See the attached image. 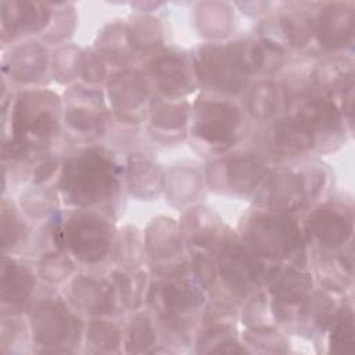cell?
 <instances>
[{
  "label": "cell",
  "mask_w": 355,
  "mask_h": 355,
  "mask_svg": "<svg viewBox=\"0 0 355 355\" xmlns=\"http://www.w3.org/2000/svg\"><path fill=\"white\" fill-rule=\"evenodd\" d=\"M247 118L233 98L202 92L190 104L187 135L198 151L216 158L232 151L243 139Z\"/></svg>",
  "instance_id": "5"
},
{
  "label": "cell",
  "mask_w": 355,
  "mask_h": 355,
  "mask_svg": "<svg viewBox=\"0 0 355 355\" xmlns=\"http://www.w3.org/2000/svg\"><path fill=\"white\" fill-rule=\"evenodd\" d=\"M241 96L245 115L252 121L269 123L286 112L290 92L284 83L263 78L251 82Z\"/></svg>",
  "instance_id": "24"
},
{
  "label": "cell",
  "mask_w": 355,
  "mask_h": 355,
  "mask_svg": "<svg viewBox=\"0 0 355 355\" xmlns=\"http://www.w3.org/2000/svg\"><path fill=\"white\" fill-rule=\"evenodd\" d=\"M51 22L42 37L47 43H60L72 35L76 24V14L73 4L71 3H51Z\"/></svg>",
  "instance_id": "40"
},
{
  "label": "cell",
  "mask_w": 355,
  "mask_h": 355,
  "mask_svg": "<svg viewBox=\"0 0 355 355\" xmlns=\"http://www.w3.org/2000/svg\"><path fill=\"white\" fill-rule=\"evenodd\" d=\"M76 272V261L67 251H54L40 255L36 273L47 284H61L69 282Z\"/></svg>",
  "instance_id": "38"
},
{
  "label": "cell",
  "mask_w": 355,
  "mask_h": 355,
  "mask_svg": "<svg viewBox=\"0 0 355 355\" xmlns=\"http://www.w3.org/2000/svg\"><path fill=\"white\" fill-rule=\"evenodd\" d=\"M146 58L141 72L158 97L179 100L198 87L190 54L162 46Z\"/></svg>",
  "instance_id": "16"
},
{
  "label": "cell",
  "mask_w": 355,
  "mask_h": 355,
  "mask_svg": "<svg viewBox=\"0 0 355 355\" xmlns=\"http://www.w3.org/2000/svg\"><path fill=\"white\" fill-rule=\"evenodd\" d=\"M61 232L65 251L76 263L96 268L112 261L118 233L104 214L71 208L61 215Z\"/></svg>",
  "instance_id": "7"
},
{
  "label": "cell",
  "mask_w": 355,
  "mask_h": 355,
  "mask_svg": "<svg viewBox=\"0 0 355 355\" xmlns=\"http://www.w3.org/2000/svg\"><path fill=\"white\" fill-rule=\"evenodd\" d=\"M123 333L125 351L136 354L151 352V347L157 344L159 337L155 319L150 312L144 311H139L132 316Z\"/></svg>",
  "instance_id": "35"
},
{
  "label": "cell",
  "mask_w": 355,
  "mask_h": 355,
  "mask_svg": "<svg viewBox=\"0 0 355 355\" xmlns=\"http://www.w3.org/2000/svg\"><path fill=\"white\" fill-rule=\"evenodd\" d=\"M128 190L137 198L153 200L165 186L164 169L150 158L135 154L128 159L123 171Z\"/></svg>",
  "instance_id": "29"
},
{
  "label": "cell",
  "mask_w": 355,
  "mask_h": 355,
  "mask_svg": "<svg viewBox=\"0 0 355 355\" xmlns=\"http://www.w3.org/2000/svg\"><path fill=\"white\" fill-rule=\"evenodd\" d=\"M83 51L73 44L61 46L53 55L51 69L55 79L61 83H68L82 72Z\"/></svg>",
  "instance_id": "39"
},
{
  "label": "cell",
  "mask_w": 355,
  "mask_h": 355,
  "mask_svg": "<svg viewBox=\"0 0 355 355\" xmlns=\"http://www.w3.org/2000/svg\"><path fill=\"white\" fill-rule=\"evenodd\" d=\"M123 171L107 147L79 146L62 158L55 186L69 208L97 211L111 218L121 202Z\"/></svg>",
  "instance_id": "2"
},
{
  "label": "cell",
  "mask_w": 355,
  "mask_h": 355,
  "mask_svg": "<svg viewBox=\"0 0 355 355\" xmlns=\"http://www.w3.org/2000/svg\"><path fill=\"white\" fill-rule=\"evenodd\" d=\"M49 68V51L37 40H26L10 49L4 57L3 71L11 80L35 87L43 80Z\"/></svg>",
  "instance_id": "25"
},
{
  "label": "cell",
  "mask_w": 355,
  "mask_h": 355,
  "mask_svg": "<svg viewBox=\"0 0 355 355\" xmlns=\"http://www.w3.org/2000/svg\"><path fill=\"white\" fill-rule=\"evenodd\" d=\"M60 202L57 186L29 184L19 196L18 208L28 220L46 223L58 215Z\"/></svg>",
  "instance_id": "30"
},
{
  "label": "cell",
  "mask_w": 355,
  "mask_h": 355,
  "mask_svg": "<svg viewBox=\"0 0 355 355\" xmlns=\"http://www.w3.org/2000/svg\"><path fill=\"white\" fill-rule=\"evenodd\" d=\"M263 144V154L268 159L280 165L301 161L313 153H319L318 139L309 123L288 111L266 123Z\"/></svg>",
  "instance_id": "14"
},
{
  "label": "cell",
  "mask_w": 355,
  "mask_h": 355,
  "mask_svg": "<svg viewBox=\"0 0 355 355\" xmlns=\"http://www.w3.org/2000/svg\"><path fill=\"white\" fill-rule=\"evenodd\" d=\"M183 244L191 255L215 261L236 234L215 212L204 207L189 208L179 223Z\"/></svg>",
  "instance_id": "18"
},
{
  "label": "cell",
  "mask_w": 355,
  "mask_h": 355,
  "mask_svg": "<svg viewBox=\"0 0 355 355\" xmlns=\"http://www.w3.org/2000/svg\"><path fill=\"white\" fill-rule=\"evenodd\" d=\"M108 108L103 93L87 85H73L65 92L62 100V126L68 136L80 143L96 144L108 125Z\"/></svg>",
  "instance_id": "12"
},
{
  "label": "cell",
  "mask_w": 355,
  "mask_h": 355,
  "mask_svg": "<svg viewBox=\"0 0 355 355\" xmlns=\"http://www.w3.org/2000/svg\"><path fill=\"white\" fill-rule=\"evenodd\" d=\"M3 103V164L26 166L50 153L64 128L58 94L46 87H25Z\"/></svg>",
  "instance_id": "1"
},
{
  "label": "cell",
  "mask_w": 355,
  "mask_h": 355,
  "mask_svg": "<svg viewBox=\"0 0 355 355\" xmlns=\"http://www.w3.org/2000/svg\"><path fill=\"white\" fill-rule=\"evenodd\" d=\"M355 4L352 1L318 3L313 43L324 54H343L354 43Z\"/></svg>",
  "instance_id": "19"
},
{
  "label": "cell",
  "mask_w": 355,
  "mask_h": 355,
  "mask_svg": "<svg viewBox=\"0 0 355 355\" xmlns=\"http://www.w3.org/2000/svg\"><path fill=\"white\" fill-rule=\"evenodd\" d=\"M107 97L114 116L126 126H136L147 119L154 89L141 71L125 68L108 78Z\"/></svg>",
  "instance_id": "17"
},
{
  "label": "cell",
  "mask_w": 355,
  "mask_h": 355,
  "mask_svg": "<svg viewBox=\"0 0 355 355\" xmlns=\"http://www.w3.org/2000/svg\"><path fill=\"white\" fill-rule=\"evenodd\" d=\"M313 276L320 287L334 294H345L352 286V243L337 251H312L309 257Z\"/></svg>",
  "instance_id": "27"
},
{
  "label": "cell",
  "mask_w": 355,
  "mask_h": 355,
  "mask_svg": "<svg viewBox=\"0 0 355 355\" xmlns=\"http://www.w3.org/2000/svg\"><path fill=\"white\" fill-rule=\"evenodd\" d=\"M241 340L244 344L259 348L263 352H286L287 341L284 336L272 324L250 326L243 333Z\"/></svg>",
  "instance_id": "41"
},
{
  "label": "cell",
  "mask_w": 355,
  "mask_h": 355,
  "mask_svg": "<svg viewBox=\"0 0 355 355\" xmlns=\"http://www.w3.org/2000/svg\"><path fill=\"white\" fill-rule=\"evenodd\" d=\"M80 76L87 86H97L107 76V64L98 57L94 50L83 53Z\"/></svg>",
  "instance_id": "43"
},
{
  "label": "cell",
  "mask_w": 355,
  "mask_h": 355,
  "mask_svg": "<svg viewBox=\"0 0 355 355\" xmlns=\"http://www.w3.org/2000/svg\"><path fill=\"white\" fill-rule=\"evenodd\" d=\"M194 11L198 32L212 42L226 37L234 26V12L227 3H198Z\"/></svg>",
  "instance_id": "31"
},
{
  "label": "cell",
  "mask_w": 355,
  "mask_h": 355,
  "mask_svg": "<svg viewBox=\"0 0 355 355\" xmlns=\"http://www.w3.org/2000/svg\"><path fill=\"white\" fill-rule=\"evenodd\" d=\"M208 294L193 275L155 277L150 282L147 305L155 318L201 322Z\"/></svg>",
  "instance_id": "11"
},
{
  "label": "cell",
  "mask_w": 355,
  "mask_h": 355,
  "mask_svg": "<svg viewBox=\"0 0 355 355\" xmlns=\"http://www.w3.org/2000/svg\"><path fill=\"white\" fill-rule=\"evenodd\" d=\"M329 178V171L318 161L270 168L251 194L254 205L298 215L323 201Z\"/></svg>",
  "instance_id": "4"
},
{
  "label": "cell",
  "mask_w": 355,
  "mask_h": 355,
  "mask_svg": "<svg viewBox=\"0 0 355 355\" xmlns=\"http://www.w3.org/2000/svg\"><path fill=\"white\" fill-rule=\"evenodd\" d=\"M318 3H284L277 12L258 25V35L287 54L309 49L313 43Z\"/></svg>",
  "instance_id": "13"
},
{
  "label": "cell",
  "mask_w": 355,
  "mask_h": 355,
  "mask_svg": "<svg viewBox=\"0 0 355 355\" xmlns=\"http://www.w3.org/2000/svg\"><path fill=\"white\" fill-rule=\"evenodd\" d=\"M304 237L312 251H337L352 243L354 208L343 200H323L308 209L301 220Z\"/></svg>",
  "instance_id": "10"
},
{
  "label": "cell",
  "mask_w": 355,
  "mask_h": 355,
  "mask_svg": "<svg viewBox=\"0 0 355 355\" xmlns=\"http://www.w3.org/2000/svg\"><path fill=\"white\" fill-rule=\"evenodd\" d=\"M269 169V159L263 153L229 151L207 165L204 179L216 193L251 196Z\"/></svg>",
  "instance_id": "9"
},
{
  "label": "cell",
  "mask_w": 355,
  "mask_h": 355,
  "mask_svg": "<svg viewBox=\"0 0 355 355\" xmlns=\"http://www.w3.org/2000/svg\"><path fill=\"white\" fill-rule=\"evenodd\" d=\"M53 17L51 3L1 1L3 43L15 42L32 35L43 36Z\"/></svg>",
  "instance_id": "23"
},
{
  "label": "cell",
  "mask_w": 355,
  "mask_h": 355,
  "mask_svg": "<svg viewBox=\"0 0 355 355\" xmlns=\"http://www.w3.org/2000/svg\"><path fill=\"white\" fill-rule=\"evenodd\" d=\"M67 301L80 313L114 316L123 312L115 286L108 276L75 275L67 286Z\"/></svg>",
  "instance_id": "20"
},
{
  "label": "cell",
  "mask_w": 355,
  "mask_h": 355,
  "mask_svg": "<svg viewBox=\"0 0 355 355\" xmlns=\"http://www.w3.org/2000/svg\"><path fill=\"white\" fill-rule=\"evenodd\" d=\"M31 338L29 324L21 319V315L3 316L1 322V349L4 351L10 345V351H14L19 344H28Z\"/></svg>",
  "instance_id": "42"
},
{
  "label": "cell",
  "mask_w": 355,
  "mask_h": 355,
  "mask_svg": "<svg viewBox=\"0 0 355 355\" xmlns=\"http://www.w3.org/2000/svg\"><path fill=\"white\" fill-rule=\"evenodd\" d=\"M330 352L351 354L355 351V326L351 304H340L333 313L326 331Z\"/></svg>",
  "instance_id": "33"
},
{
  "label": "cell",
  "mask_w": 355,
  "mask_h": 355,
  "mask_svg": "<svg viewBox=\"0 0 355 355\" xmlns=\"http://www.w3.org/2000/svg\"><path fill=\"white\" fill-rule=\"evenodd\" d=\"M146 258L144 239H141L139 230L133 226L125 227L116 234L115 250L112 261L116 262V268L136 269L140 268Z\"/></svg>",
  "instance_id": "37"
},
{
  "label": "cell",
  "mask_w": 355,
  "mask_h": 355,
  "mask_svg": "<svg viewBox=\"0 0 355 355\" xmlns=\"http://www.w3.org/2000/svg\"><path fill=\"white\" fill-rule=\"evenodd\" d=\"M85 340L93 352H119L123 344V331L111 316H93L86 323Z\"/></svg>",
  "instance_id": "34"
},
{
  "label": "cell",
  "mask_w": 355,
  "mask_h": 355,
  "mask_svg": "<svg viewBox=\"0 0 355 355\" xmlns=\"http://www.w3.org/2000/svg\"><path fill=\"white\" fill-rule=\"evenodd\" d=\"M146 257L155 277H176L191 273V261L184 257V244L179 223L158 216L144 233Z\"/></svg>",
  "instance_id": "15"
},
{
  "label": "cell",
  "mask_w": 355,
  "mask_h": 355,
  "mask_svg": "<svg viewBox=\"0 0 355 355\" xmlns=\"http://www.w3.org/2000/svg\"><path fill=\"white\" fill-rule=\"evenodd\" d=\"M37 273L14 254L1 257V316L28 312L35 300Z\"/></svg>",
  "instance_id": "21"
},
{
  "label": "cell",
  "mask_w": 355,
  "mask_h": 355,
  "mask_svg": "<svg viewBox=\"0 0 355 355\" xmlns=\"http://www.w3.org/2000/svg\"><path fill=\"white\" fill-rule=\"evenodd\" d=\"M237 234L270 262L308 268L309 248L295 214L255 207L240 222Z\"/></svg>",
  "instance_id": "3"
},
{
  "label": "cell",
  "mask_w": 355,
  "mask_h": 355,
  "mask_svg": "<svg viewBox=\"0 0 355 355\" xmlns=\"http://www.w3.org/2000/svg\"><path fill=\"white\" fill-rule=\"evenodd\" d=\"M190 104L184 98L154 97L147 115L148 129L162 143L179 141L187 135Z\"/></svg>",
  "instance_id": "26"
},
{
  "label": "cell",
  "mask_w": 355,
  "mask_h": 355,
  "mask_svg": "<svg viewBox=\"0 0 355 355\" xmlns=\"http://www.w3.org/2000/svg\"><path fill=\"white\" fill-rule=\"evenodd\" d=\"M29 220L18 205L7 198L1 201V247L3 254H12L24 247L31 237Z\"/></svg>",
  "instance_id": "32"
},
{
  "label": "cell",
  "mask_w": 355,
  "mask_h": 355,
  "mask_svg": "<svg viewBox=\"0 0 355 355\" xmlns=\"http://www.w3.org/2000/svg\"><path fill=\"white\" fill-rule=\"evenodd\" d=\"M190 57L197 83L205 93L233 98L251 83L237 40L198 44Z\"/></svg>",
  "instance_id": "8"
},
{
  "label": "cell",
  "mask_w": 355,
  "mask_h": 355,
  "mask_svg": "<svg viewBox=\"0 0 355 355\" xmlns=\"http://www.w3.org/2000/svg\"><path fill=\"white\" fill-rule=\"evenodd\" d=\"M164 190L169 194V198L175 205L189 204L201 194V175L191 166H179L178 169H172L169 175L165 173Z\"/></svg>",
  "instance_id": "36"
},
{
  "label": "cell",
  "mask_w": 355,
  "mask_h": 355,
  "mask_svg": "<svg viewBox=\"0 0 355 355\" xmlns=\"http://www.w3.org/2000/svg\"><path fill=\"white\" fill-rule=\"evenodd\" d=\"M32 344L39 352H73L85 337V322L65 297L47 291L28 309Z\"/></svg>",
  "instance_id": "6"
},
{
  "label": "cell",
  "mask_w": 355,
  "mask_h": 355,
  "mask_svg": "<svg viewBox=\"0 0 355 355\" xmlns=\"http://www.w3.org/2000/svg\"><path fill=\"white\" fill-rule=\"evenodd\" d=\"M305 89L340 101L354 92V61L349 55L329 54L322 57L308 72Z\"/></svg>",
  "instance_id": "22"
},
{
  "label": "cell",
  "mask_w": 355,
  "mask_h": 355,
  "mask_svg": "<svg viewBox=\"0 0 355 355\" xmlns=\"http://www.w3.org/2000/svg\"><path fill=\"white\" fill-rule=\"evenodd\" d=\"M94 51L105 64L121 67L122 69L132 60L140 58L137 40L129 22L105 25L97 36Z\"/></svg>",
  "instance_id": "28"
}]
</instances>
